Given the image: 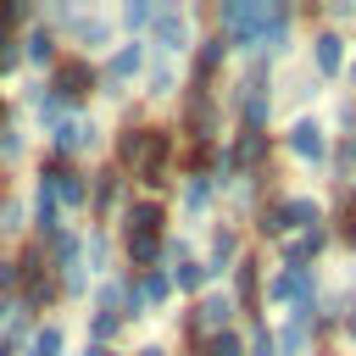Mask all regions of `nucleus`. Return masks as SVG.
<instances>
[{
	"mask_svg": "<svg viewBox=\"0 0 356 356\" xmlns=\"http://www.w3.org/2000/svg\"><path fill=\"white\" fill-rule=\"evenodd\" d=\"M261 0H228L222 6V22H228V33H234V44H245V50H256L261 44Z\"/></svg>",
	"mask_w": 356,
	"mask_h": 356,
	"instance_id": "nucleus-1",
	"label": "nucleus"
},
{
	"mask_svg": "<svg viewBox=\"0 0 356 356\" xmlns=\"http://www.w3.org/2000/svg\"><path fill=\"white\" fill-rule=\"evenodd\" d=\"M273 300H284L289 312H312V267H284L273 278Z\"/></svg>",
	"mask_w": 356,
	"mask_h": 356,
	"instance_id": "nucleus-2",
	"label": "nucleus"
},
{
	"mask_svg": "<svg viewBox=\"0 0 356 356\" xmlns=\"http://www.w3.org/2000/svg\"><path fill=\"white\" fill-rule=\"evenodd\" d=\"M95 89V67L83 61V56H72V61H61L56 67V100L67 106V100H83Z\"/></svg>",
	"mask_w": 356,
	"mask_h": 356,
	"instance_id": "nucleus-3",
	"label": "nucleus"
},
{
	"mask_svg": "<svg viewBox=\"0 0 356 356\" xmlns=\"http://www.w3.org/2000/svg\"><path fill=\"white\" fill-rule=\"evenodd\" d=\"M150 33H156V44H161L167 56L189 44V22H184L178 11H156V17H150Z\"/></svg>",
	"mask_w": 356,
	"mask_h": 356,
	"instance_id": "nucleus-4",
	"label": "nucleus"
},
{
	"mask_svg": "<svg viewBox=\"0 0 356 356\" xmlns=\"http://www.w3.org/2000/svg\"><path fill=\"white\" fill-rule=\"evenodd\" d=\"M289 22H295L289 6H267L261 11V50H284L289 44Z\"/></svg>",
	"mask_w": 356,
	"mask_h": 356,
	"instance_id": "nucleus-5",
	"label": "nucleus"
},
{
	"mask_svg": "<svg viewBox=\"0 0 356 356\" xmlns=\"http://www.w3.org/2000/svg\"><path fill=\"white\" fill-rule=\"evenodd\" d=\"M239 117H245V128H261L267 122V83L261 78L239 83Z\"/></svg>",
	"mask_w": 356,
	"mask_h": 356,
	"instance_id": "nucleus-6",
	"label": "nucleus"
},
{
	"mask_svg": "<svg viewBox=\"0 0 356 356\" xmlns=\"http://www.w3.org/2000/svg\"><path fill=\"white\" fill-rule=\"evenodd\" d=\"M289 150H295V156H300V161H323V128H317V122H306V117H300V122H295V128H289Z\"/></svg>",
	"mask_w": 356,
	"mask_h": 356,
	"instance_id": "nucleus-7",
	"label": "nucleus"
},
{
	"mask_svg": "<svg viewBox=\"0 0 356 356\" xmlns=\"http://www.w3.org/2000/svg\"><path fill=\"white\" fill-rule=\"evenodd\" d=\"M261 156H267V134L261 128H245L239 145H234V156H228V167H256Z\"/></svg>",
	"mask_w": 356,
	"mask_h": 356,
	"instance_id": "nucleus-8",
	"label": "nucleus"
},
{
	"mask_svg": "<svg viewBox=\"0 0 356 356\" xmlns=\"http://www.w3.org/2000/svg\"><path fill=\"white\" fill-rule=\"evenodd\" d=\"M83 145H95V122L72 117V122H61V128H56V150H61V156H67V150H83Z\"/></svg>",
	"mask_w": 356,
	"mask_h": 356,
	"instance_id": "nucleus-9",
	"label": "nucleus"
},
{
	"mask_svg": "<svg viewBox=\"0 0 356 356\" xmlns=\"http://www.w3.org/2000/svg\"><path fill=\"white\" fill-rule=\"evenodd\" d=\"M317 217H323V206H317V200H306V195L284 200V222H289V228H306V234H312V228H317Z\"/></svg>",
	"mask_w": 356,
	"mask_h": 356,
	"instance_id": "nucleus-10",
	"label": "nucleus"
},
{
	"mask_svg": "<svg viewBox=\"0 0 356 356\" xmlns=\"http://www.w3.org/2000/svg\"><path fill=\"white\" fill-rule=\"evenodd\" d=\"M128 261L134 267H156L161 261V234H128Z\"/></svg>",
	"mask_w": 356,
	"mask_h": 356,
	"instance_id": "nucleus-11",
	"label": "nucleus"
},
{
	"mask_svg": "<svg viewBox=\"0 0 356 356\" xmlns=\"http://www.w3.org/2000/svg\"><path fill=\"white\" fill-rule=\"evenodd\" d=\"M228 312H234V300H228V295H206V300L195 306V328L206 323V328H217V334H222V323H228Z\"/></svg>",
	"mask_w": 356,
	"mask_h": 356,
	"instance_id": "nucleus-12",
	"label": "nucleus"
},
{
	"mask_svg": "<svg viewBox=\"0 0 356 356\" xmlns=\"http://www.w3.org/2000/svg\"><path fill=\"white\" fill-rule=\"evenodd\" d=\"M222 50H228V39H200V56H195V83H206V78L222 67Z\"/></svg>",
	"mask_w": 356,
	"mask_h": 356,
	"instance_id": "nucleus-13",
	"label": "nucleus"
},
{
	"mask_svg": "<svg viewBox=\"0 0 356 356\" xmlns=\"http://www.w3.org/2000/svg\"><path fill=\"white\" fill-rule=\"evenodd\" d=\"M345 67V39L339 33H317V72H339Z\"/></svg>",
	"mask_w": 356,
	"mask_h": 356,
	"instance_id": "nucleus-14",
	"label": "nucleus"
},
{
	"mask_svg": "<svg viewBox=\"0 0 356 356\" xmlns=\"http://www.w3.org/2000/svg\"><path fill=\"white\" fill-rule=\"evenodd\" d=\"M128 234H161V206H156V200L128 206Z\"/></svg>",
	"mask_w": 356,
	"mask_h": 356,
	"instance_id": "nucleus-15",
	"label": "nucleus"
},
{
	"mask_svg": "<svg viewBox=\"0 0 356 356\" xmlns=\"http://www.w3.org/2000/svg\"><path fill=\"white\" fill-rule=\"evenodd\" d=\"M117 156H122V161H145V156H150V128H122Z\"/></svg>",
	"mask_w": 356,
	"mask_h": 356,
	"instance_id": "nucleus-16",
	"label": "nucleus"
},
{
	"mask_svg": "<svg viewBox=\"0 0 356 356\" xmlns=\"http://www.w3.org/2000/svg\"><path fill=\"white\" fill-rule=\"evenodd\" d=\"M106 72H111V89H117L122 78H134V72H139V44H122V50L111 56V67H106Z\"/></svg>",
	"mask_w": 356,
	"mask_h": 356,
	"instance_id": "nucleus-17",
	"label": "nucleus"
},
{
	"mask_svg": "<svg viewBox=\"0 0 356 356\" xmlns=\"http://www.w3.org/2000/svg\"><path fill=\"white\" fill-rule=\"evenodd\" d=\"M167 289H172V278L167 273H145V284H139V306L150 312V306H161L167 300Z\"/></svg>",
	"mask_w": 356,
	"mask_h": 356,
	"instance_id": "nucleus-18",
	"label": "nucleus"
},
{
	"mask_svg": "<svg viewBox=\"0 0 356 356\" xmlns=\"http://www.w3.org/2000/svg\"><path fill=\"white\" fill-rule=\"evenodd\" d=\"M211 200V178L206 172H189V184H184V211H200Z\"/></svg>",
	"mask_w": 356,
	"mask_h": 356,
	"instance_id": "nucleus-19",
	"label": "nucleus"
},
{
	"mask_svg": "<svg viewBox=\"0 0 356 356\" xmlns=\"http://www.w3.org/2000/svg\"><path fill=\"white\" fill-rule=\"evenodd\" d=\"M61 345H67V334L50 323V328H39L33 334V356H61Z\"/></svg>",
	"mask_w": 356,
	"mask_h": 356,
	"instance_id": "nucleus-20",
	"label": "nucleus"
},
{
	"mask_svg": "<svg viewBox=\"0 0 356 356\" xmlns=\"http://www.w3.org/2000/svg\"><path fill=\"white\" fill-rule=\"evenodd\" d=\"M234 261V234H217V245H211V261H206V273H222Z\"/></svg>",
	"mask_w": 356,
	"mask_h": 356,
	"instance_id": "nucleus-21",
	"label": "nucleus"
},
{
	"mask_svg": "<svg viewBox=\"0 0 356 356\" xmlns=\"http://www.w3.org/2000/svg\"><path fill=\"white\" fill-rule=\"evenodd\" d=\"M200 278H206V261H184V267L172 273V284H178V289H200Z\"/></svg>",
	"mask_w": 356,
	"mask_h": 356,
	"instance_id": "nucleus-22",
	"label": "nucleus"
},
{
	"mask_svg": "<svg viewBox=\"0 0 356 356\" xmlns=\"http://www.w3.org/2000/svg\"><path fill=\"white\" fill-rule=\"evenodd\" d=\"M22 17H28L22 0H0V39H11V22H22Z\"/></svg>",
	"mask_w": 356,
	"mask_h": 356,
	"instance_id": "nucleus-23",
	"label": "nucleus"
},
{
	"mask_svg": "<svg viewBox=\"0 0 356 356\" xmlns=\"http://www.w3.org/2000/svg\"><path fill=\"white\" fill-rule=\"evenodd\" d=\"M50 56H56V39H50V33L39 28V33L28 39V61H50Z\"/></svg>",
	"mask_w": 356,
	"mask_h": 356,
	"instance_id": "nucleus-24",
	"label": "nucleus"
},
{
	"mask_svg": "<svg viewBox=\"0 0 356 356\" xmlns=\"http://www.w3.org/2000/svg\"><path fill=\"white\" fill-rule=\"evenodd\" d=\"M206 356H239V339L222 328V334H211V339H206Z\"/></svg>",
	"mask_w": 356,
	"mask_h": 356,
	"instance_id": "nucleus-25",
	"label": "nucleus"
},
{
	"mask_svg": "<svg viewBox=\"0 0 356 356\" xmlns=\"http://www.w3.org/2000/svg\"><path fill=\"white\" fill-rule=\"evenodd\" d=\"M172 89V61H156L150 67V95H167Z\"/></svg>",
	"mask_w": 356,
	"mask_h": 356,
	"instance_id": "nucleus-26",
	"label": "nucleus"
},
{
	"mask_svg": "<svg viewBox=\"0 0 356 356\" xmlns=\"http://www.w3.org/2000/svg\"><path fill=\"white\" fill-rule=\"evenodd\" d=\"M111 200H117V178L106 172V178H95V211H106Z\"/></svg>",
	"mask_w": 356,
	"mask_h": 356,
	"instance_id": "nucleus-27",
	"label": "nucleus"
},
{
	"mask_svg": "<svg viewBox=\"0 0 356 356\" xmlns=\"http://www.w3.org/2000/svg\"><path fill=\"white\" fill-rule=\"evenodd\" d=\"M289 222H284V200H273L267 211H261V234H284Z\"/></svg>",
	"mask_w": 356,
	"mask_h": 356,
	"instance_id": "nucleus-28",
	"label": "nucleus"
},
{
	"mask_svg": "<svg viewBox=\"0 0 356 356\" xmlns=\"http://www.w3.org/2000/svg\"><path fill=\"white\" fill-rule=\"evenodd\" d=\"M50 300H56V284L50 278H33L28 284V306H50Z\"/></svg>",
	"mask_w": 356,
	"mask_h": 356,
	"instance_id": "nucleus-29",
	"label": "nucleus"
},
{
	"mask_svg": "<svg viewBox=\"0 0 356 356\" xmlns=\"http://www.w3.org/2000/svg\"><path fill=\"white\" fill-rule=\"evenodd\" d=\"M117 328H122V323H117L111 312H100V317H95V345H106V339H117Z\"/></svg>",
	"mask_w": 356,
	"mask_h": 356,
	"instance_id": "nucleus-30",
	"label": "nucleus"
},
{
	"mask_svg": "<svg viewBox=\"0 0 356 356\" xmlns=\"http://www.w3.org/2000/svg\"><path fill=\"white\" fill-rule=\"evenodd\" d=\"M78 39H83V44H100L106 28H100V22H78Z\"/></svg>",
	"mask_w": 356,
	"mask_h": 356,
	"instance_id": "nucleus-31",
	"label": "nucleus"
},
{
	"mask_svg": "<svg viewBox=\"0 0 356 356\" xmlns=\"http://www.w3.org/2000/svg\"><path fill=\"white\" fill-rule=\"evenodd\" d=\"M17 150H22V139H17L11 128H0V156H17Z\"/></svg>",
	"mask_w": 356,
	"mask_h": 356,
	"instance_id": "nucleus-32",
	"label": "nucleus"
},
{
	"mask_svg": "<svg viewBox=\"0 0 356 356\" xmlns=\"http://www.w3.org/2000/svg\"><path fill=\"white\" fill-rule=\"evenodd\" d=\"M250 356H273V339H267V328H256V339H250Z\"/></svg>",
	"mask_w": 356,
	"mask_h": 356,
	"instance_id": "nucleus-33",
	"label": "nucleus"
},
{
	"mask_svg": "<svg viewBox=\"0 0 356 356\" xmlns=\"http://www.w3.org/2000/svg\"><path fill=\"white\" fill-rule=\"evenodd\" d=\"M122 17H128V22H134V28H139V22H150V17H156V11H150V6H128V11H122Z\"/></svg>",
	"mask_w": 356,
	"mask_h": 356,
	"instance_id": "nucleus-34",
	"label": "nucleus"
},
{
	"mask_svg": "<svg viewBox=\"0 0 356 356\" xmlns=\"http://www.w3.org/2000/svg\"><path fill=\"white\" fill-rule=\"evenodd\" d=\"M17 67V50H11V39H0V72H11Z\"/></svg>",
	"mask_w": 356,
	"mask_h": 356,
	"instance_id": "nucleus-35",
	"label": "nucleus"
},
{
	"mask_svg": "<svg viewBox=\"0 0 356 356\" xmlns=\"http://www.w3.org/2000/svg\"><path fill=\"white\" fill-rule=\"evenodd\" d=\"M17 284V261H0V289H11Z\"/></svg>",
	"mask_w": 356,
	"mask_h": 356,
	"instance_id": "nucleus-36",
	"label": "nucleus"
},
{
	"mask_svg": "<svg viewBox=\"0 0 356 356\" xmlns=\"http://www.w3.org/2000/svg\"><path fill=\"white\" fill-rule=\"evenodd\" d=\"M345 239H350V245H356V217H350V228H345Z\"/></svg>",
	"mask_w": 356,
	"mask_h": 356,
	"instance_id": "nucleus-37",
	"label": "nucleus"
},
{
	"mask_svg": "<svg viewBox=\"0 0 356 356\" xmlns=\"http://www.w3.org/2000/svg\"><path fill=\"white\" fill-rule=\"evenodd\" d=\"M6 317H11V300H0V323H6Z\"/></svg>",
	"mask_w": 356,
	"mask_h": 356,
	"instance_id": "nucleus-38",
	"label": "nucleus"
},
{
	"mask_svg": "<svg viewBox=\"0 0 356 356\" xmlns=\"http://www.w3.org/2000/svg\"><path fill=\"white\" fill-rule=\"evenodd\" d=\"M139 356H167V350H156V345H150V350H139Z\"/></svg>",
	"mask_w": 356,
	"mask_h": 356,
	"instance_id": "nucleus-39",
	"label": "nucleus"
},
{
	"mask_svg": "<svg viewBox=\"0 0 356 356\" xmlns=\"http://www.w3.org/2000/svg\"><path fill=\"white\" fill-rule=\"evenodd\" d=\"M89 356H106V345H95V350H89Z\"/></svg>",
	"mask_w": 356,
	"mask_h": 356,
	"instance_id": "nucleus-40",
	"label": "nucleus"
},
{
	"mask_svg": "<svg viewBox=\"0 0 356 356\" xmlns=\"http://www.w3.org/2000/svg\"><path fill=\"white\" fill-rule=\"evenodd\" d=\"M0 356H17V350H11V345H0Z\"/></svg>",
	"mask_w": 356,
	"mask_h": 356,
	"instance_id": "nucleus-41",
	"label": "nucleus"
},
{
	"mask_svg": "<svg viewBox=\"0 0 356 356\" xmlns=\"http://www.w3.org/2000/svg\"><path fill=\"white\" fill-rule=\"evenodd\" d=\"M0 122H6V100H0Z\"/></svg>",
	"mask_w": 356,
	"mask_h": 356,
	"instance_id": "nucleus-42",
	"label": "nucleus"
},
{
	"mask_svg": "<svg viewBox=\"0 0 356 356\" xmlns=\"http://www.w3.org/2000/svg\"><path fill=\"white\" fill-rule=\"evenodd\" d=\"M350 334H356V312H350Z\"/></svg>",
	"mask_w": 356,
	"mask_h": 356,
	"instance_id": "nucleus-43",
	"label": "nucleus"
}]
</instances>
